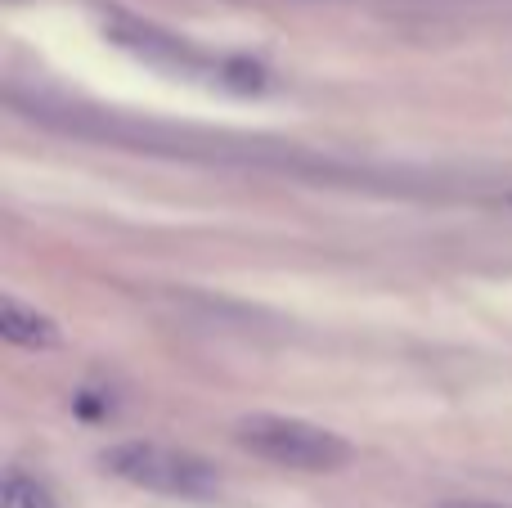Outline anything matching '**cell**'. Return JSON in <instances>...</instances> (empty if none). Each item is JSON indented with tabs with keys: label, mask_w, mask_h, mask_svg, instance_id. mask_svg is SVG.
I'll return each instance as SVG.
<instances>
[{
	"label": "cell",
	"mask_w": 512,
	"mask_h": 508,
	"mask_svg": "<svg viewBox=\"0 0 512 508\" xmlns=\"http://www.w3.org/2000/svg\"><path fill=\"white\" fill-rule=\"evenodd\" d=\"M234 441L265 464L297 468V473H333L351 459L346 437L306 419H283V414H248L234 423Z\"/></svg>",
	"instance_id": "7a4b0ae2"
},
{
	"label": "cell",
	"mask_w": 512,
	"mask_h": 508,
	"mask_svg": "<svg viewBox=\"0 0 512 508\" xmlns=\"http://www.w3.org/2000/svg\"><path fill=\"white\" fill-rule=\"evenodd\" d=\"M432 508H508V504H490V500H441Z\"/></svg>",
	"instance_id": "5b68a950"
},
{
	"label": "cell",
	"mask_w": 512,
	"mask_h": 508,
	"mask_svg": "<svg viewBox=\"0 0 512 508\" xmlns=\"http://www.w3.org/2000/svg\"><path fill=\"white\" fill-rule=\"evenodd\" d=\"M508 203H512V194H508Z\"/></svg>",
	"instance_id": "8992f818"
},
{
	"label": "cell",
	"mask_w": 512,
	"mask_h": 508,
	"mask_svg": "<svg viewBox=\"0 0 512 508\" xmlns=\"http://www.w3.org/2000/svg\"><path fill=\"white\" fill-rule=\"evenodd\" d=\"M0 333H5V342L27 347V351L59 347V324H54L45 311H36V306H23L18 297H5V302H0Z\"/></svg>",
	"instance_id": "3957f363"
},
{
	"label": "cell",
	"mask_w": 512,
	"mask_h": 508,
	"mask_svg": "<svg viewBox=\"0 0 512 508\" xmlns=\"http://www.w3.org/2000/svg\"><path fill=\"white\" fill-rule=\"evenodd\" d=\"M0 508H59L50 491H45L36 477L18 473V468H9L5 473V486H0Z\"/></svg>",
	"instance_id": "277c9868"
},
{
	"label": "cell",
	"mask_w": 512,
	"mask_h": 508,
	"mask_svg": "<svg viewBox=\"0 0 512 508\" xmlns=\"http://www.w3.org/2000/svg\"><path fill=\"white\" fill-rule=\"evenodd\" d=\"M104 473L140 486L153 495H180V500H207L221 491V473L194 450H176L162 441H117L99 455Z\"/></svg>",
	"instance_id": "6da1fadb"
}]
</instances>
